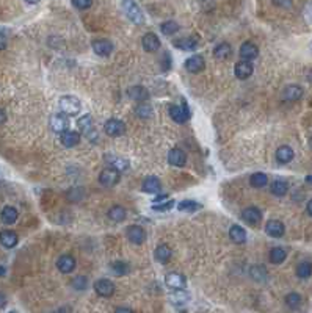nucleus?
Segmentation results:
<instances>
[{"instance_id": "1", "label": "nucleus", "mask_w": 312, "mask_h": 313, "mask_svg": "<svg viewBox=\"0 0 312 313\" xmlns=\"http://www.w3.org/2000/svg\"><path fill=\"white\" fill-rule=\"evenodd\" d=\"M121 6H122V11H124V14L127 16V19H129L130 22H134V24L142 25L144 22L143 11L135 0H121Z\"/></svg>"}, {"instance_id": "2", "label": "nucleus", "mask_w": 312, "mask_h": 313, "mask_svg": "<svg viewBox=\"0 0 312 313\" xmlns=\"http://www.w3.org/2000/svg\"><path fill=\"white\" fill-rule=\"evenodd\" d=\"M77 127L80 133H82L86 140H90L91 143H96L98 141V130L93 124V118H91V114H84L82 118L77 119Z\"/></svg>"}, {"instance_id": "3", "label": "nucleus", "mask_w": 312, "mask_h": 313, "mask_svg": "<svg viewBox=\"0 0 312 313\" xmlns=\"http://www.w3.org/2000/svg\"><path fill=\"white\" fill-rule=\"evenodd\" d=\"M58 105H60V110L64 114L71 116V118L80 114V111H82V103H80V100L76 96H71V94L62 96L58 100Z\"/></svg>"}, {"instance_id": "4", "label": "nucleus", "mask_w": 312, "mask_h": 313, "mask_svg": "<svg viewBox=\"0 0 312 313\" xmlns=\"http://www.w3.org/2000/svg\"><path fill=\"white\" fill-rule=\"evenodd\" d=\"M182 103L180 105H171L168 113L171 116V119L178 122V124H184V122H187L188 118H190V108H188V103L186 99H182L180 100Z\"/></svg>"}, {"instance_id": "5", "label": "nucleus", "mask_w": 312, "mask_h": 313, "mask_svg": "<svg viewBox=\"0 0 312 313\" xmlns=\"http://www.w3.org/2000/svg\"><path fill=\"white\" fill-rule=\"evenodd\" d=\"M118 182H120V171H116L114 168L108 166V168H104L99 172V183L102 185L104 188L116 187Z\"/></svg>"}, {"instance_id": "6", "label": "nucleus", "mask_w": 312, "mask_h": 313, "mask_svg": "<svg viewBox=\"0 0 312 313\" xmlns=\"http://www.w3.org/2000/svg\"><path fill=\"white\" fill-rule=\"evenodd\" d=\"M242 221H244L245 224H248V226H251V227H256L262 221V212L254 205L246 207L245 210L242 212Z\"/></svg>"}, {"instance_id": "7", "label": "nucleus", "mask_w": 312, "mask_h": 313, "mask_svg": "<svg viewBox=\"0 0 312 313\" xmlns=\"http://www.w3.org/2000/svg\"><path fill=\"white\" fill-rule=\"evenodd\" d=\"M94 292L100 298H112L116 292V285L110 279H98L94 282Z\"/></svg>"}, {"instance_id": "8", "label": "nucleus", "mask_w": 312, "mask_h": 313, "mask_svg": "<svg viewBox=\"0 0 312 313\" xmlns=\"http://www.w3.org/2000/svg\"><path fill=\"white\" fill-rule=\"evenodd\" d=\"M126 237L127 240H129L132 245H136V246H140L143 245V243L146 241V232L142 226H129L126 230Z\"/></svg>"}, {"instance_id": "9", "label": "nucleus", "mask_w": 312, "mask_h": 313, "mask_svg": "<svg viewBox=\"0 0 312 313\" xmlns=\"http://www.w3.org/2000/svg\"><path fill=\"white\" fill-rule=\"evenodd\" d=\"M184 67L187 69V72L190 74H200L206 69V60L202 55H192L188 56L186 63H184Z\"/></svg>"}, {"instance_id": "10", "label": "nucleus", "mask_w": 312, "mask_h": 313, "mask_svg": "<svg viewBox=\"0 0 312 313\" xmlns=\"http://www.w3.org/2000/svg\"><path fill=\"white\" fill-rule=\"evenodd\" d=\"M76 266H77V260L74 256H71V254H63V256H60L58 260H56V268H58V271L62 274L74 273Z\"/></svg>"}, {"instance_id": "11", "label": "nucleus", "mask_w": 312, "mask_h": 313, "mask_svg": "<svg viewBox=\"0 0 312 313\" xmlns=\"http://www.w3.org/2000/svg\"><path fill=\"white\" fill-rule=\"evenodd\" d=\"M50 127L55 133H63L69 129V116L62 113H56L50 116Z\"/></svg>"}, {"instance_id": "12", "label": "nucleus", "mask_w": 312, "mask_h": 313, "mask_svg": "<svg viewBox=\"0 0 312 313\" xmlns=\"http://www.w3.org/2000/svg\"><path fill=\"white\" fill-rule=\"evenodd\" d=\"M91 49L98 56H110L114 50V45L108 39H94L91 42Z\"/></svg>"}, {"instance_id": "13", "label": "nucleus", "mask_w": 312, "mask_h": 313, "mask_svg": "<svg viewBox=\"0 0 312 313\" xmlns=\"http://www.w3.org/2000/svg\"><path fill=\"white\" fill-rule=\"evenodd\" d=\"M104 130L108 136H121L126 133V124L116 118H110L104 124Z\"/></svg>"}, {"instance_id": "14", "label": "nucleus", "mask_w": 312, "mask_h": 313, "mask_svg": "<svg viewBox=\"0 0 312 313\" xmlns=\"http://www.w3.org/2000/svg\"><path fill=\"white\" fill-rule=\"evenodd\" d=\"M265 234L272 238H282L286 234V226L280 219H270V221H267V224H265Z\"/></svg>"}, {"instance_id": "15", "label": "nucleus", "mask_w": 312, "mask_h": 313, "mask_svg": "<svg viewBox=\"0 0 312 313\" xmlns=\"http://www.w3.org/2000/svg\"><path fill=\"white\" fill-rule=\"evenodd\" d=\"M238 55L242 60H246V61H252L256 60V58L259 56V47L254 42L251 41H246L240 45V50H238Z\"/></svg>"}, {"instance_id": "16", "label": "nucleus", "mask_w": 312, "mask_h": 313, "mask_svg": "<svg viewBox=\"0 0 312 313\" xmlns=\"http://www.w3.org/2000/svg\"><path fill=\"white\" fill-rule=\"evenodd\" d=\"M304 96V89L300 85H287L282 89V99L286 102H298L300 99H303Z\"/></svg>"}, {"instance_id": "17", "label": "nucleus", "mask_w": 312, "mask_h": 313, "mask_svg": "<svg viewBox=\"0 0 312 313\" xmlns=\"http://www.w3.org/2000/svg\"><path fill=\"white\" fill-rule=\"evenodd\" d=\"M232 52H234L232 45H230L229 42H226V41L218 42L214 47V56H215V60H218V61L229 60V58L232 56Z\"/></svg>"}, {"instance_id": "18", "label": "nucleus", "mask_w": 312, "mask_h": 313, "mask_svg": "<svg viewBox=\"0 0 312 313\" xmlns=\"http://www.w3.org/2000/svg\"><path fill=\"white\" fill-rule=\"evenodd\" d=\"M168 163L176 168H184L187 163V154L179 147L171 149L168 152Z\"/></svg>"}, {"instance_id": "19", "label": "nucleus", "mask_w": 312, "mask_h": 313, "mask_svg": "<svg viewBox=\"0 0 312 313\" xmlns=\"http://www.w3.org/2000/svg\"><path fill=\"white\" fill-rule=\"evenodd\" d=\"M142 45H143V50L148 52V53H154L160 49V39L156 33L149 31L146 33L143 39H142Z\"/></svg>"}, {"instance_id": "20", "label": "nucleus", "mask_w": 312, "mask_h": 313, "mask_svg": "<svg viewBox=\"0 0 312 313\" xmlns=\"http://www.w3.org/2000/svg\"><path fill=\"white\" fill-rule=\"evenodd\" d=\"M172 45H174L176 49L179 50H186V52H193L198 49L200 45V39L196 36H187V38H180V39H176L174 42H172Z\"/></svg>"}, {"instance_id": "21", "label": "nucleus", "mask_w": 312, "mask_h": 313, "mask_svg": "<svg viewBox=\"0 0 312 313\" xmlns=\"http://www.w3.org/2000/svg\"><path fill=\"white\" fill-rule=\"evenodd\" d=\"M165 284L168 288H172V290H182L187 287V279L186 276H182L179 273H168L166 277H165Z\"/></svg>"}, {"instance_id": "22", "label": "nucleus", "mask_w": 312, "mask_h": 313, "mask_svg": "<svg viewBox=\"0 0 312 313\" xmlns=\"http://www.w3.org/2000/svg\"><path fill=\"white\" fill-rule=\"evenodd\" d=\"M80 140H82V135H80V132H76V130H66L63 133H60V143L68 147V149H71V147H76Z\"/></svg>"}, {"instance_id": "23", "label": "nucleus", "mask_w": 312, "mask_h": 313, "mask_svg": "<svg viewBox=\"0 0 312 313\" xmlns=\"http://www.w3.org/2000/svg\"><path fill=\"white\" fill-rule=\"evenodd\" d=\"M18 243H19V237L14 230H2L0 232V245H2L4 248L6 249H13L18 246Z\"/></svg>"}, {"instance_id": "24", "label": "nucleus", "mask_w": 312, "mask_h": 313, "mask_svg": "<svg viewBox=\"0 0 312 313\" xmlns=\"http://www.w3.org/2000/svg\"><path fill=\"white\" fill-rule=\"evenodd\" d=\"M295 157V152H294V149L290 146H280L278 149H276V154H274V158L276 161H278L280 165H287V163H290V161L294 160Z\"/></svg>"}, {"instance_id": "25", "label": "nucleus", "mask_w": 312, "mask_h": 313, "mask_svg": "<svg viewBox=\"0 0 312 313\" xmlns=\"http://www.w3.org/2000/svg\"><path fill=\"white\" fill-rule=\"evenodd\" d=\"M252 72H254V66H252L251 61H246V60L238 61V63L236 64V67H234V74H236V77L240 78V80H246V78H250V77L252 75Z\"/></svg>"}, {"instance_id": "26", "label": "nucleus", "mask_w": 312, "mask_h": 313, "mask_svg": "<svg viewBox=\"0 0 312 313\" xmlns=\"http://www.w3.org/2000/svg\"><path fill=\"white\" fill-rule=\"evenodd\" d=\"M248 274H250V277L254 282L265 284L268 281V271H267V268H265L264 265H252V266H250Z\"/></svg>"}, {"instance_id": "27", "label": "nucleus", "mask_w": 312, "mask_h": 313, "mask_svg": "<svg viewBox=\"0 0 312 313\" xmlns=\"http://www.w3.org/2000/svg\"><path fill=\"white\" fill-rule=\"evenodd\" d=\"M229 238L232 240L234 245H245L246 243V230L238 226V224H232L229 229Z\"/></svg>"}, {"instance_id": "28", "label": "nucleus", "mask_w": 312, "mask_h": 313, "mask_svg": "<svg viewBox=\"0 0 312 313\" xmlns=\"http://www.w3.org/2000/svg\"><path fill=\"white\" fill-rule=\"evenodd\" d=\"M127 96L135 102H146L149 99V91L142 85H135L127 89Z\"/></svg>"}, {"instance_id": "29", "label": "nucleus", "mask_w": 312, "mask_h": 313, "mask_svg": "<svg viewBox=\"0 0 312 313\" xmlns=\"http://www.w3.org/2000/svg\"><path fill=\"white\" fill-rule=\"evenodd\" d=\"M142 190L144 193H151V194H156V193H160L162 190V182L158 177L156 176H149L143 180V185H142Z\"/></svg>"}, {"instance_id": "30", "label": "nucleus", "mask_w": 312, "mask_h": 313, "mask_svg": "<svg viewBox=\"0 0 312 313\" xmlns=\"http://www.w3.org/2000/svg\"><path fill=\"white\" fill-rule=\"evenodd\" d=\"M18 218H19V212L16 210L14 207H11V205L4 207L2 213H0V219H2V223L6 224V226L14 224L18 221Z\"/></svg>"}, {"instance_id": "31", "label": "nucleus", "mask_w": 312, "mask_h": 313, "mask_svg": "<svg viewBox=\"0 0 312 313\" xmlns=\"http://www.w3.org/2000/svg\"><path fill=\"white\" fill-rule=\"evenodd\" d=\"M154 257L157 262L160 263H168L172 257V251L168 245H165V243H162V245H158L156 248V252H154Z\"/></svg>"}, {"instance_id": "32", "label": "nucleus", "mask_w": 312, "mask_h": 313, "mask_svg": "<svg viewBox=\"0 0 312 313\" xmlns=\"http://www.w3.org/2000/svg\"><path fill=\"white\" fill-rule=\"evenodd\" d=\"M107 216L113 223H122V221H126V218H127V212H126V208L121 207V205H113V207L108 208Z\"/></svg>"}, {"instance_id": "33", "label": "nucleus", "mask_w": 312, "mask_h": 313, "mask_svg": "<svg viewBox=\"0 0 312 313\" xmlns=\"http://www.w3.org/2000/svg\"><path fill=\"white\" fill-rule=\"evenodd\" d=\"M270 191L273 196H276V198H284V196L288 193V183L282 179H276L270 185Z\"/></svg>"}, {"instance_id": "34", "label": "nucleus", "mask_w": 312, "mask_h": 313, "mask_svg": "<svg viewBox=\"0 0 312 313\" xmlns=\"http://www.w3.org/2000/svg\"><path fill=\"white\" fill-rule=\"evenodd\" d=\"M106 160L108 161V165L112 168H114L116 171L120 172H124L129 169L130 163H129V160H126V158H121V157H116V155H106Z\"/></svg>"}, {"instance_id": "35", "label": "nucleus", "mask_w": 312, "mask_h": 313, "mask_svg": "<svg viewBox=\"0 0 312 313\" xmlns=\"http://www.w3.org/2000/svg\"><path fill=\"white\" fill-rule=\"evenodd\" d=\"M268 260L273 263V265H281L287 260V251L281 246H274L270 249V254H268Z\"/></svg>"}, {"instance_id": "36", "label": "nucleus", "mask_w": 312, "mask_h": 313, "mask_svg": "<svg viewBox=\"0 0 312 313\" xmlns=\"http://www.w3.org/2000/svg\"><path fill=\"white\" fill-rule=\"evenodd\" d=\"M170 301H171V304H174V306H186L190 301V293L186 292V288L174 290V293L170 296Z\"/></svg>"}, {"instance_id": "37", "label": "nucleus", "mask_w": 312, "mask_h": 313, "mask_svg": "<svg viewBox=\"0 0 312 313\" xmlns=\"http://www.w3.org/2000/svg\"><path fill=\"white\" fill-rule=\"evenodd\" d=\"M135 114L138 116L140 119H151L152 114H154V110L151 107V103L148 102H140L138 105L135 107Z\"/></svg>"}, {"instance_id": "38", "label": "nucleus", "mask_w": 312, "mask_h": 313, "mask_svg": "<svg viewBox=\"0 0 312 313\" xmlns=\"http://www.w3.org/2000/svg\"><path fill=\"white\" fill-rule=\"evenodd\" d=\"M268 183V176L265 172H254L252 176L250 177V185L252 188H264L267 187Z\"/></svg>"}, {"instance_id": "39", "label": "nucleus", "mask_w": 312, "mask_h": 313, "mask_svg": "<svg viewBox=\"0 0 312 313\" xmlns=\"http://www.w3.org/2000/svg\"><path fill=\"white\" fill-rule=\"evenodd\" d=\"M284 303H286V306H287L288 309L295 310V309H300V307H302V304H303V298H302V295H300V293L292 292V293L286 295Z\"/></svg>"}, {"instance_id": "40", "label": "nucleus", "mask_w": 312, "mask_h": 313, "mask_svg": "<svg viewBox=\"0 0 312 313\" xmlns=\"http://www.w3.org/2000/svg\"><path fill=\"white\" fill-rule=\"evenodd\" d=\"M295 273H296V277H300V279H303V281H306V279H309V277L312 276V263L310 262H300L298 263V266H296V270H295Z\"/></svg>"}, {"instance_id": "41", "label": "nucleus", "mask_w": 312, "mask_h": 313, "mask_svg": "<svg viewBox=\"0 0 312 313\" xmlns=\"http://www.w3.org/2000/svg\"><path fill=\"white\" fill-rule=\"evenodd\" d=\"M202 205L196 201H192V199H186L178 204V210L179 212H187V213H194L196 210H201Z\"/></svg>"}, {"instance_id": "42", "label": "nucleus", "mask_w": 312, "mask_h": 313, "mask_svg": "<svg viewBox=\"0 0 312 313\" xmlns=\"http://www.w3.org/2000/svg\"><path fill=\"white\" fill-rule=\"evenodd\" d=\"M179 30L180 27L174 20H165V22H162V25H160V31L164 33L165 36H172V34H176Z\"/></svg>"}, {"instance_id": "43", "label": "nucleus", "mask_w": 312, "mask_h": 313, "mask_svg": "<svg viewBox=\"0 0 312 313\" xmlns=\"http://www.w3.org/2000/svg\"><path fill=\"white\" fill-rule=\"evenodd\" d=\"M71 288L76 292H85L88 288V277L85 276H76L71 279Z\"/></svg>"}, {"instance_id": "44", "label": "nucleus", "mask_w": 312, "mask_h": 313, "mask_svg": "<svg viewBox=\"0 0 312 313\" xmlns=\"http://www.w3.org/2000/svg\"><path fill=\"white\" fill-rule=\"evenodd\" d=\"M110 268H112V271H113L114 276H120V277L127 276V274L130 273L129 265H127L126 262H113Z\"/></svg>"}, {"instance_id": "45", "label": "nucleus", "mask_w": 312, "mask_h": 313, "mask_svg": "<svg viewBox=\"0 0 312 313\" xmlns=\"http://www.w3.org/2000/svg\"><path fill=\"white\" fill-rule=\"evenodd\" d=\"M66 198L68 201H71L74 204L80 202L84 198H85V190L84 188H80V187H76V188H71L68 193H66Z\"/></svg>"}, {"instance_id": "46", "label": "nucleus", "mask_w": 312, "mask_h": 313, "mask_svg": "<svg viewBox=\"0 0 312 313\" xmlns=\"http://www.w3.org/2000/svg\"><path fill=\"white\" fill-rule=\"evenodd\" d=\"M176 201L174 199H170L166 202H158V204H154L152 205V210L154 212H170L172 207H174Z\"/></svg>"}, {"instance_id": "47", "label": "nucleus", "mask_w": 312, "mask_h": 313, "mask_svg": "<svg viewBox=\"0 0 312 313\" xmlns=\"http://www.w3.org/2000/svg\"><path fill=\"white\" fill-rule=\"evenodd\" d=\"M160 64H162V71H168V69L171 67V64H172V58H171V55H170L168 52H165L164 55H162V61H160Z\"/></svg>"}, {"instance_id": "48", "label": "nucleus", "mask_w": 312, "mask_h": 313, "mask_svg": "<svg viewBox=\"0 0 312 313\" xmlns=\"http://www.w3.org/2000/svg\"><path fill=\"white\" fill-rule=\"evenodd\" d=\"M72 5L77 8V9H88L93 5V0H72Z\"/></svg>"}, {"instance_id": "49", "label": "nucleus", "mask_w": 312, "mask_h": 313, "mask_svg": "<svg viewBox=\"0 0 312 313\" xmlns=\"http://www.w3.org/2000/svg\"><path fill=\"white\" fill-rule=\"evenodd\" d=\"M303 16H304V20H306V24L312 25V2H309V3L306 5V8H304V13H303Z\"/></svg>"}, {"instance_id": "50", "label": "nucleus", "mask_w": 312, "mask_h": 313, "mask_svg": "<svg viewBox=\"0 0 312 313\" xmlns=\"http://www.w3.org/2000/svg\"><path fill=\"white\" fill-rule=\"evenodd\" d=\"M273 3L276 6H281V8H290L292 6V0H273Z\"/></svg>"}, {"instance_id": "51", "label": "nucleus", "mask_w": 312, "mask_h": 313, "mask_svg": "<svg viewBox=\"0 0 312 313\" xmlns=\"http://www.w3.org/2000/svg\"><path fill=\"white\" fill-rule=\"evenodd\" d=\"M6 34H5V31L4 30H0V52L2 50H5L6 49Z\"/></svg>"}, {"instance_id": "52", "label": "nucleus", "mask_w": 312, "mask_h": 313, "mask_svg": "<svg viewBox=\"0 0 312 313\" xmlns=\"http://www.w3.org/2000/svg\"><path fill=\"white\" fill-rule=\"evenodd\" d=\"M6 303H8V301H6V296H5L2 292H0V309H4V307L6 306Z\"/></svg>"}, {"instance_id": "53", "label": "nucleus", "mask_w": 312, "mask_h": 313, "mask_svg": "<svg viewBox=\"0 0 312 313\" xmlns=\"http://www.w3.org/2000/svg\"><path fill=\"white\" fill-rule=\"evenodd\" d=\"M306 213L312 218V199H309L308 204H306Z\"/></svg>"}, {"instance_id": "54", "label": "nucleus", "mask_w": 312, "mask_h": 313, "mask_svg": "<svg viewBox=\"0 0 312 313\" xmlns=\"http://www.w3.org/2000/svg\"><path fill=\"white\" fill-rule=\"evenodd\" d=\"M5 122H6V113L2 108H0V125L5 124Z\"/></svg>"}, {"instance_id": "55", "label": "nucleus", "mask_w": 312, "mask_h": 313, "mask_svg": "<svg viewBox=\"0 0 312 313\" xmlns=\"http://www.w3.org/2000/svg\"><path fill=\"white\" fill-rule=\"evenodd\" d=\"M165 199H168V196H166V194H160V196H157V198H156L152 202H154V204H158V202L165 201Z\"/></svg>"}, {"instance_id": "56", "label": "nucleus", "mask_w": 312, "mask_h": 313, "mask_svg": "<svg viewBox=\"0 0 312 313\" xmlns=\"http://www.w3.org/2000/svg\"><path fill=\"white\" fill-rule=\"evenodd\" d=\"M114 312H127V313H132L134 312V309H129V307H116V309H114Z\"/></svg>"}, {"instance_id": "57", "label": "nucleus", "mask_w": 312, "mask_h": 313, "mask_svg": "<svg viewBox=\"0 0 312 313\" xmlns=\"http://www.w3.org/2000/svg\"><path fill=\"white\" fill-rule=\"evenodd\" d=\"M26 3H28V5H36V3H40L41 0H24Z\"/></svg>"}, {"instance_id": "58", "label": "nucleus", "mask_w": 312, "mask_h": 313, "mask_svg": "<svg viewBox=\"0 0 312 313\" xmlns=\"http://www.w3.org/2000/svg\"><path fill=\"white\" fill-rule=\"evenodd\" d=\"M58 312H72V307H63V309H58Z\"/></svg>"}, {"instance_id": "59", "label": "nucleus", "mask_w": 312, "mask_h": 313, "mask_svg": "<svg viewBox=\"0 0 312 313\" xmlns=\"http://www.w3.org/2000/svg\"><path fill=\"white\" fill-rule=\"evenodd\" d=\"M5 273H6V270L4 268L2 265H0V277H2V276H5Z\"/></svg>"}, {"instance_id": "60", "label": "nucleus", "mask_w": 312, "mask_h": 313, "mask_svg": "<svg viewBox=\"0 0 312 313\" xmlns=\"http://www.w3.org/2000/svg\"><path fill=\"white\" fill-rule=\"evenodd\" d=\"M306 182L312 185V176H308V177H306Z\"/></svg>"}, {"instance_id": "61", "label": "nucleus", "mask_w": 312, "mask_h": 313, "mask_svg": "<svg viewBox=\"0 0 312 313\" xmlns=\"http://www.w3.org/2000/svg\"><path fill=\"white\" fill-rule=\"evenodd\" d=\"M309 147L312 149V136H310V140H309Z\"/></svg>"}, {"instance_id": "62", "label": "nucleus", "mask_w": 312, "mask_h": 313, "mask_svg": "<svg viewBox=\"0 0 312 313\" xmlns=\"http://www.w3.org/2000/svg\"><path fill=\"white\" fill-rule=\"evenodd\" d=\"M309 49H310V52H312V42L309 44Z\"/></svg>"}]
</instances>
